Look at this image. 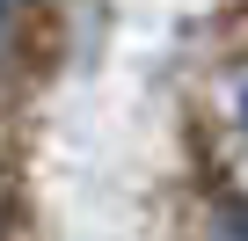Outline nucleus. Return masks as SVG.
<instances>
[{
    "instance_id": "1",
    "label": "nucleus",
    "mask_w": 248,
    "mask_h": 241,
    "mask_svg": "<svg viewBox=\"0 0 248 241\" xmlns=\"http://www.w3.org/2000/svg\"><path fill=\"white\" fill-rule=\"evenodd\" d=\"M241 117H248V88H241Z\"/></svg>"
}]
</instances>
